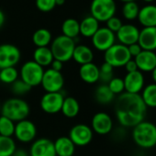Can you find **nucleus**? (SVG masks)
<instances>
[{
  "instance_id": "9b49d317",
  "label": "nucleus",
  "mask_w": 156,
  "mask_h": 156,
  "mask_svg": "<svg viewBox=\"0 0 156 156\" xmlns=\"http://www.w3.org/2000/svg\"><path fill=\"white\" fill-rule=\"evenodd\" d=\"M91 39L93 46L97 50L105 52L108 49H109L112 45L115 44L116 36L114 32L105 27L99 28Z\"/></svg>"
},
{
  "instance_id": "de8ad7c7",
  "label": "nucleus",
  "mask_w": 156,
  "mask_h": 156,
  "mask_svg": "<svg viewBox=\"0 0 156 156\" xmlns=\"http://www.w3.org/2000/svg\"><path fill=\"white\" fill-rule=\"evenodd\" d=\"M120 1L124 2V3H127V2H132V1H135V0H120Z\"/></svg>"
},
{
  "instance_id": "a18cd8bd",
  "label": "nucleus",
  "mask_w": 156,
  "mask_h": 156,
  "mask_svg": "<svg viewBox=\"0 0 156 156\" xmlns=\"http://www.w3.org/2000/svg\"><path fill=\"white\" fill-rule=\"evenodd\" d=\"M151 75H152V79H153V81H154V84H156V67L152 70Z\"/></svg>"
},
{
  "instance_id": "e433bc0d",
  "label": "nucleus",
  "mask_w": 156,
  "mask_h": 156,
  "mask_svg": "<svg viewBox=\"0 0 156 156\" xmlns=\"http://www.w3.org/2000/svg\"><path fill=\"white\" fill-rule=\"evenodd\" d=\"M108 87L114 95H120L125 91L124 81L119 77H113L108 84Z\"/></svg>"
},
{
  "instance_id": "20e7f679",
  "label": "nucleus",
  "mask_w": 156,
  "mask_h": 156,
  "mask_svg": "<svg viewBox=\"0 0 156 156\" xmlns=\"http://www.w3.org/2000/svg\"><path fill=\"white\" fill-rule=\"evenodd\" d=\"M74 40L70 39L66 36L60 35L56 37L51 45V51L54 60L66 62L73 58V53L75 48Z\"/></svg>"
},
{
  "instance_id": "a878e982",
  "label": "nucleus",
  "mask_w": 156,
  "mask_h": 156,
  "mask_svg": "<svg viewBox=\"0 0 156 156\" xmlns=\"http://www.w3.org/2000/svg\"><path fill=\"white\" fill-rule=\"evenodd\" d=\"M61 111L66 118L73 119L76 117L78 113H79L80 105L74 98L67 97V98H64Z\"/></svg>"
},
{
  "instance_id": "72a5a7b5",
  "label": "nucleus",
  "mask_w": 156,
  "mask_h": 156,
  "mask_svg": "<svg viewBox=\"0 0 156 156\" xmlns=\"http://www.w3.org/2000/svg\"><path fill=\"white\" fill-rule=\"evenodd\" d=\"M139 11V6L135 1L124 3V6L122 8V15L128 20H134L135 19H137Z\"/></svg>"
},
{
  "instance_id": "b1692460",
  "label": "nucleus",
  "mask_w": 156,
  "mask_h": 156,
  "mask_svg": "<svg viewBox=\"0 0 156 156\" xmlns=\"http://www.w3.org/2000/svg\"><path fill=\"white\" fill-rule=\"evenodd\" d=\"M80 25V34L87 38H92L93 35L99 29V22L92 16L86 17L79 22Z\"/></svg>"
},
{
  "instance_id": "0eeeda50",
  "label": "nucleus",
  "mask_w": 156,
  "mask_h": 156,
  "mask_svg": "<svg viewBox=\"0 0 156 156\" xmlns=\"http://www.w3.org/2000/svg\"><path fill=\"white\" fill-rule=\"evenodd\" d=\"M104 59L105 62H108L112 67H121L131 59V56L127 46L115 43L105 51Z\"/></svg>"
},
{
  "instance_id": "f8f14e48",
  "label": "nucleus",
  "mask_w": 156,
  "mask_h": 156,
  "mask_svg": "<svg viewBox=\"0 0 156 156\" xmlns=\"http://www.w3.org/2000/svg\"><path fill=\"white\" fill-rule=\"evenodd\" d=\"M14 135L16 136V139L20 142L29 143L34 140V139L36 138L37 128L32 121L26 119L17 122L15 126Z\"/></svg>"
},
{
  "instance_id": "4468645a",
  "label": "nucleus",
  "mask_w": 156,
  "mask_h": 156,
  "mask_svg": "<svg viewBox=\"0 0 156 156\" xmlns=\"http://www.w3.org/2000/svg\"><path fill=\"white\" fill-rule=\"evenodd\" d=\"M91 129L99 135L108 134L113 128L111 117L105 112H98L94 115L91 121Z\"/></svg>"
},
{
  "instance_id": "6e6552de",
  "label": "nucleus",
  "mask_w": 156,
  "mask_h": 156,
  "mask_svg": "<svg viewBox=\"0 0 156 156\" xmlns=\"http://www.w3.org/2000/svg\"><path fill=\"white\" fill-rule=\"evenodd\" d=\"M41 85L46 93L61 92L64 85V78L61 72L50 68L44 71Z\"/></svg>"
},
{
  "instance_id": "2f4dec72",
  "label": "nucleus",
  "mask_w": 156,
  "mask_h": 156,
  "mask_svg": "<svg viewBox=\"0 0 156 156\" xmlns=\"http://www.w3.org/2000/svg\"><path fill=\"white\" fill-rule=\"evenodd\" d=\"M20 73L16 67H7L0 69V81L7 85L13 84L19 79Z\"/></svg>"
},
{
  "instance_id": "09e8293b",
  "label": "nucleus",
  "mask_w": 156,
  "mask_h": 156,
  "mask_svg": "<svg viewBox=\"0 0 156 156\" xmlns=\"http://www.w3.org/2000/svg\"><path fill=\"white\" fill-rule=\"evenodd\" d=\"M143 1H145V2H147V3H151V2H153L154 0H143Z\"/></svg>"
},
{
  "instance_id": "49530a36",
  "label": "nucleus",
  "mask_w": 156,
  "mask_h": 156,
  "mask_svg": "<svg viewBox=\"0 0 156 156\" xmlns=\"http://www.w3.org/2000/svg\"><path fill=\"white\" fill-rule=\"evenodd\" d=\"M56 6H62L65 3V0H55Z\"/></svg>"
},
{
  "instance_id": "473e14b6",
  "label": "nucleus",
  "mask_w": 156,
  "mask_h": 156,
  "mask_svg": "<svg viewBox=\"0 0 156 156\" xmlns=\"http://www.w3.org/2000/svg\"><path fill=\"white\" fill-rule=\"evenodd\" d=\"M15 122L1 115L0 117V135L12 137L15 132Z\"/></svg>"
},
{
  "instance_id": "9d476101",
  "label": "nucleus",
  "mask_w": 156,
  "mask_h": 156,
  "mask_svg": "<svg viewBox=\"0 0 156 156\" xmlns=\"http://www.w3.org/2000/svg\"><path fill=\"white\" fill-rule=\"evenodd\" d=\"M20 57L21 53L17 46L8 43L0 45V69L15 67Z\"/></svg>"
},
{
  "instance_id": "ea45409f",
  "label": "nucleus",
  "mask_w": 156,
  "mask_h": 156,
  "mask_svg": "<svg viewBox=\"0 0 156 156\" xmlns=\"http://www.w3.org/2000/svg\"><path fill=\"white\" fill-rule=\"evenodd\" d=\"M128 50H129V54H130L131 57H136V56H138L142 51V49L139 45L138 42L128 46Z\"/></svg>"
},
{
  "instance_id": "58836bf2",
  "label": "nucleus",
  "mask_w": 156,
  "mask_h": 156,
  "mask_svg": "<svg viewBox=\"0 0 156 156\" xmlns=\"http://www.w3.org/2000/svg\"><path fill=\"white\" fill-rule=\"evenodd\" d=\"M122 25H123L122 24V21L119 18H117L115 16L112 17V18H110L107 21V28L109 30H111L112 32H114V33H117L119 31V30L121 28Z\"/></svg>"
},
{
  "instance_id": "dca6fc26",
  "label": "nucleus",
  "mask_w": 156,
  "mask_h": 156,
  "mask_svg": "<svg viewBox=\"0 0 156 156\" xmlns=\"http://www.w3.org/2000/svg\"><path fill=\"white\" fill-rule=\"evenodd\" d=\"M30 156H56L53 141L46 138L36 140L31 144Z\"/></svg>"
},
{
  "instance_id": "423d86ee",
  "label": "nucleus",
  "mask_w": 156,
  "mask_h": 156,
  "mask_svg": "<svg viewBox=\"0 0 156 156\" xmlns=\"http://www.w3.org/2000/svg\"><path fill=\"white\" fill-rule=\"evenodd\" d=\"M44 73V69L33 60L26 62L20 72V79L28 84L30 87H37L41 85Z\"/></svg>"
},
{
  "instance_id": "c85d7f7f",
  "label": "nucleus",
  "mask_w": 156,
  "mask_h": 156,
  "mask_svg": "<svg viewBox=\"0 0 156 156\" xmlns=\"http://www.w3.org/2000/svg\"><path fill=\"white\" fill-rule=\"evenodd\" d=\"M114 94L110 91L108 85H101L99 86L97 90L95 91V98L96 100L102 105L109 104L114 99Z\"/></svg>"
},
{
  "instance_id": "2eb2a0df",
  "label": "nucleus",
  "mask_w": 156,
  "mask_h": 156,
  "mask_svg": "<svg viewBox=\"0 0 156 156\" xmlns=\"http://www.w3.org/2000/svg\"><path fill=\"white\" fill-rule=\"evenodd\" d=\"M125 91L130 94H139L144 87V76L140 71L128 73L123 79Z\"/></svg>"
},
{
  "instance_id": "7c9ffc66",
  "label": "nucleus",
  "mask_w": 156,
  "mask_h": 156,
  "mask_svg": "<svg viewBox=\"0 0 156 156\" xmlns=\"http://www.w3.org/2000/svg\"><path fill=\"white\" fill-rule=\"evenodd\" d=\"M16 150V142L11 137L0 135V156H12Z\"/></svg>"
},
{
  "instance_id": "ddd939ff",
  "label": "nucleus",
  "mask_w": 156,
  "mask_h": 156,
  "mask_svg": "<svg viewBox=\"0 0 156 156\" xmlns=\"http://www.w3.org/2000/svg\"><path fill=\"white\" fill-rule=\"evenodd\" d=\"M64 97L61 92L45 93L41 99V108L47 114H56L61 111Z\"/></svg>"
},
{
  "instance_id": "a211bd4d",
  "label": "nucleus",
  "mask_w": 156,
  "mask_h": 156,
  "mask_svg": "<svg viewBox=\"0 0 156 156\" xmlns=\"http://www.w3.org/2000/svg\"><path fill=\"white\" fill-rule=\"evenodd\" d=\"M134 61L139 71L152 72L156 67V53L151 51L142 50V51L135 57Z\"/></svg>"
},
{
  "instance_id": "7ed1b4c3",
  "label": "nucleus",
  "mask_w": 156,
  "mask_h": 156,
  "mask_svg": "<svg viewBox=\"0 0 156 156\" xmlns=\"http://www.w3.org/2000/svg\"><path fill=\"white\" fill-rule=\"evenodd\" d=\"M132 138L138 146L152 148L156 145V126L149 121H141L133 128Z\"/></svg>"
},
{
  "instance_id": "aec40b11",
  "label": "nucleus",
  "mask_w": 156,
  "mask_h": 156,
  "mask_svg": "<svg viewBox=\"0 0 156 156\" xmlns=\"http://www.w3.org/2000/svg\"><path fill=\"white\" fill-rule=\"evenodd\" d=\"M79 75L85 83L95 84L99 81V67L94 62L83 64L79 69Z\"/></svg>"
},
{
  "instance_id": "f704fd0d",
  "label": "nucleus",
  "mask_w": 156,
  "mask_h": 156,
  "mask_svg": "<svg viewBox=\"0 0 156 156\" xmlns=\"http://www.w3.org/2000/svg\"><path fill=\"white\" fill-rule=\"evenodd\" d=\"M113 69L114 67L108 62L102 63V65L99 67V80L103 84L108 85L113 78Z\"/></svg>"
},
{
  "instance_id": "37998d69",
  "label": "nucleus",
  "mask_w": 156,
  "mask_h": 156,
  "mask_svg": "<svg viewBox=\"0 0 156 156\" xmlns=\"http://www.w3.org/2000/svg\"><path fill=\"white\" fill-rule=\"evenodd\" d=\"M12 156H30L29 153L25 151V150H20V149H17L14 153L12 154Z\"/></svg>"
},
{
  "instance_id": "c9c22d12",
  "label": "nucleus",
  "mask_w": 156,
  "mask_h": 156,
  "mask_svg": "<svg viewBox=\"0 0 156 156\" xmlns=\"http://www.w3.org/2000/svg\"><path fill=\"white\" fill-rule=\"evenodd\" d=\"M31 90V87L26 84L21 79L16 80L13 84H11V91L16 96H23L29 93Z\"/></svg>"
},
{
  "instance_id": "1a4fd4ad",
  "label": "nucleus",
  "mask_w": 156,
  "mask_h": 156,
  "mask_svg": "<svg viewBox=\"0 0 156 156\" xmlns=\"http://www.w3.org/2000/svg\"><path fill=\"white\" fill-rule=\"evenodd\" d=\"M68 137L75 146L84 147L91 142L93 130L87 124H76L70 129Z\"/></svg>"
},
{
  "instance_id": "6ab92c4d",
  "label": "nucleus",
  "mask_w": 156,
  "mask_h": 156,
  "mask_svg": "<svg viewBox=\"0 0 156 156\" xmlns=\"http://www.w3.org/2000/svg\"><path fill=\"white\" fill-rule=\"evenodd\" d=\"M138 43L142 50L151 51L156 50V27L143 28L140 31Z\"/></svg>"
},
{
  "instance_id": "39448f33",
  "label": "nucleus",
  "mask_w": 156,
  "mask_h": 156,
  "mask_svg": "<svg viewBox=\"0 0 156 156\" xmlns=\"http://www.w3.org/2000/svg\"><path fill=\"white\" fill-rule=\"evenodd\" d=\"M90 12L91 16L98 22H107L115 16L116 3L114 0H93Z\"/></svg>"
},
{
  "instance_id": "bb28decb",
  "label": "nucleus",
  "mask_w": 156,
  "mask_h": 156,
  "mask_svg": "<svg viewBox=\"0 0 156 156\" xmlns=\"http://www.w3.org/2000/svg\"><path fill=\"white\" fill-rule=\"evenodd\" d=\"M62 32L63 36L74 40L80 34V25L74 19H67L62 22Z\"/></svg>"
},
{
  "instance_id": "c03bdc74",
  "label": "nucleus",
  "mask_w": 156,
  "mask_h": 156,
  "mask_svg": "<svg viewBox=\"0 0 156 156\" xmlns=\"http://www.w3.org/2000/svg\"><path fill=\"white\" fill-rule=\"evenodd\" d=\"M5 20H6V18H5V14L4 12L0 9V29H1L5 23Z\"/></svg>"
},
{
  "instance_id": "c756f323",
  "label": "nucleus",
  "mask_w": 156,
  "mask_h": 156,
  "mask_svg": "<svg viewBox=\"0 0 156 156\" xmlns=\"http://www.w3.org/2000/svg\"><path fill=\"white\" fill-rule=\"evenodd\" d=\"M140 97L146 107L156 108V84L153 83L145 87Z\"/></svg>"
},
{
  "instance_id": "cd10ccee",
  "label": "nucleus",
  "mask_w": 156,
  "mask_h": 156,
  "mask_svg": "<svg viewBox=\"0 0 156 156\" xmlns=\"http://www.w3.org/2000/svg\"><path fill=\"white\" fill-rule=\"evenodd\" d=\"M51 33L47 29L37 30L32 36V41L37 48L39 47H48L51 42Z\"/></svg>"
},
{
  "instance_id": "f3484780",
  "label": "nucleus",
  "mask_w": 156,
  "mask_h": 156,
  "mask_svg": "<svg viewBox=\"0 0 156 156\" xmlns=\"http://www.w3.org/2000/svg\"><path fill=\"white\" fill-rule=\"evenodd\" d=\"M117 38L120 44L125 46H129L131 44L137 43L139 40L140 30L137 27L131 24L122 25L119 31L116 33Z\"/></svg>"
},
{
  "instance_id": "393cba45",
  "label": "nucleus",
  "mask_w": 156,
  "mask_h": 156,
  "mask_svg": "<svg viewBox=\"0 0 156 156\" xmlns=\"http://www.w3.org/2000/svg\"><path fill=\"white\" fill-rule=\"evenodd\" d=\"M53 56L51 51L48 47H39L36 48L33 52V61L37 62L41 67L50 66L53 61Z\"/></svg>"
},
{
  "instance_id": "f03ea898",
  "label": "nucleus",
  "mask_w": 156,
  "mask_h": 156,
  "mask_svg": "<svg viewBox=\"0 0 156 156\" xmlns=\"http://www.w3.org/2000/svg\"><path fill=\"white\" fill-rule=\"evenodd\" d=\"M30 108L29 104L20 98H12L4 102L1 107L2 116L11 119L14 122H19L26 119L30 115Z\"/></svg>"
},
{
  "instance_id": "a19ab883",
  "label": "nucleus",
  "mask_w": 156,
  "mask_h": 156,
  "mask_svg": "<svg viewBox=\"0 0 156 156\" xmlns=\"http://www.w3.org/2000/svg\"><path fill=\"white\" fill-rule=\"evenodd\" d=\"M124 66H125L126 71H127L128 73H132V72L138 71V67H137V64H136V62H135L134 60H131V59H130Z\"/></svg>"
},
{
  "instance_id": "4be33fe9",
  "label": "nucleus",
  "mask_w": 156,
  "mask_h": 156,
  "mask_svg": "<svg viewBox=\"0 0 156 156\" xmlns=\"http://www.w3.org/2000/svg\"><path fill=\"white\" fill-rule=\"evenodd\" d=\"M56 156H73L75 151V145L69 137L62 136L53 141Z\"/></svg>"
},
{
  "instance_id": "412c9836",
  "label": "nucleus",
  "mask_w": 156,
  "mask_h": 156,
  "mask_svg": "<svg viewBox=\"0 0 156 156\" xmlns=\"http://www.w3.org/2000/svg\"><path fill=\"white\" fill-rule=\"evenodd\" d=\"M144 28L156 27V6L147 5L140 9L137 18Z\"/></svg>"
},
{
  "instance_id": "4c0bfd02",
  "label": "nucleus",
  "mask_w": 156,
  "mask_h": 156,
  "mask_svg": "<svg viewBox=\"0 0 156 156\" xmlns=\"http://www.w3.org/2000/svg\"><path fill=\"white\" fill-rule=\"evenodd\" d=\"M36 7L42 12H50L56 7L55 0H36Z\"/></svg>"
},
{
  "instance_id": "8fccbe9b",
  "label": "nucleus",
  "mask_w": 156,
  "mask_h": 156,
  "mask_svg": "<svg viewBox=\"0 0 156 156\" xmlns=\"http://www.w3.org/2000/svg\"><path fill=\"white\" fill-rule=\"evenodd\" d=\"M0 111H1V105H0Z\"/></svg>"
},
{
  "instance_id": "79ce46f5",
  "label": "nucleus",
  "mask_w": 156,
  "mask_h": 156,
  "mask_svg": "<svg viewBox=\"0 0 156 156\" xmlns=\"http://www.w3.org/2000/svg\"><path fill=\"white\" fill-rule=\"evenodd\" d=\"M50 66H51V69L57 71V72H61V70L62 69V62L58 60H53Z\"/></svg>"
},
{
  "instance_id": "f257e3e1",
  "label": "nucleus",
  "mask_w": 156,
  "mask_h": 156,
  "mask_svg": "<svg viewBox=\"0 0 156 156\" xmlns=\"http://www.w3.org/2000/svg\"><path fill=\"white\" fill-rule=\"evenodd\" d=\"M147 107L139 94L124 92L119 95L115 104V113L120 125L134 128L143 121Z\"/></svg>"
},
{
  "instance_id": "5701e85b",
  "label": "nucleus",
  "mask_w": 156,
  "mask_h": 156,
  "mask_svg": "<svg viewBox=\"0 0 156 156\" xmlns=\"http://www.w3.org/2000/svg\"><path fill=\"white\" fill-rule=\"evenodd\" d=\"M77 63L81 65L93 62L94 53L87 45H76L73 53V58Z\"/></svg>"
}]
</instances>
